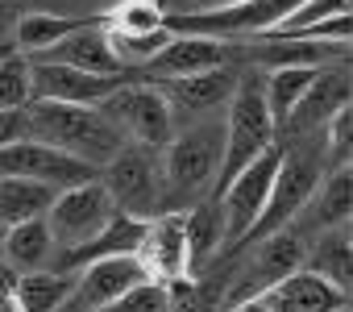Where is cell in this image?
I'll return each instance as SVG.
<instances>
[{
	"label": "cell",
	"instance_id": "obj_35",
	"mask_svg": "<svg viewBox=\"0 0 353 312\" xmlns=\"http://www.w3.org/2000/svg\"><path fill=\"white\" fill-rule=\"evenodd\" d=\"M0 312H21V308H17V300H13V295H0Z\"/></svg>",
	"mask_w": 353,
	"mask_h": 312
},
{
	"label": "cell",
	"instance_id": "obj_3",
	"mask_svg": "<svg viewBox=\"0 0 353 312\" xmlns=\"http://www.w3.org/2000/svg\"><path fill=\"white\" fill-rule=\"evenodd\" d=\"M225 150H221V171H216V184H212V196H221L254 159L274 146V121H270V108H266V92H262V71H245L237 75V88L225 104ZM208 196V200H212Z\"/></svg>",
	"mask_w": 353,
	"mask_h": 312
},
{
	"label": "cell",
	"instance_id": "obj_13",
	"mask_svg": "<svg viewBox=\"0 0 353 312\" xmlns=\"http://www.w3.org/2000/svg\"><path fill=\"white\" fill-rule=\"evenodd\" d=\"M137 266L150 283H174L188 279V242H183V213H158L145 221L141 242L133 250Z\"/></svg>",
	"mask_w": 353,
	"mask_h": 312
},
{
	"label": "cell",
	"instance_id": "obj_20",
	"mask_svg": "<svg viewBox=\"0 0 353 312\" xmlns=\"http://www.w3.org/2000/svg\"><path fill=\"white\" fill-rule=\"evenodd\" d=\"M303 271L328 283L332 291L349 295V275H353V229L336 225L303 242Z\"/></svg>",
	"mask_w": 353,
	"mask_h": 312
},
{
	"label": "cell",
	"instance_id": "obj_34",
	"mask_svg": "<svg viewBox=\"0 0 353 312\" xmlns=\"http://www.w3.org/2000/svg\"><path fill=\"white\" fill-rule=\"evenodd\" d=\"M183 5H188L192 13H200V9H221V5H237V0H183Z\"/></svg>",
	"mask_w": 353,
	"mask_h": 312
},
{
	"label": "cell",
	"instance_id": "obj_8",
	"mask_svg": "<svg viewBox=\"0 0 353 312\" xmlns=\"http://www.w3.org/2000/svg\"><path fill=\"white\" fill-rule=\"evenodd\" d=\"M0 175H13V179H34V184H46L50 192H67V188H79V184H92L100 179L96 167L71 159V154L38 142V137H21L13 146L0 150Z\"/></svg>",
	"mask_w": 353,
	"mask_h": 312
},
{
	"label": "cell",
	"instance_id": "obj_4",
	"mask_svg": "<svg viewBox=\"0 0 353 312\" xmlns=\"http://www.w3.org/2000/svg\"><path fill=\"white\" fill-rule=\"evenodd\" d=\"M324 171H328L324 150L312 146V137H295L291 146H279V171H274L270 196H266V204H262L254 229L241 237V246H254V242H262V237L287 229V225L299 217V208L312 200V192L320 188ZM241 246H237V250H241Z\"/></svg>",
	"mask_w": 353,
	"mask_h": 312
},
{
	"label": "cell",
	"instance_id": "obj_17",
	"mask_svg": "<svg viewBox=\"0 0 353 312\" xmlns=\"http://www.w3.org/2000/svg\"><path fill=\"white\" fill-rule=\"evenodd\" d=\"M349 213H353V167H332V171H324L320 188L312 192V200L299 208V217L287 229L307 242L324 229L349 225Z\"/></svg>",
	"mask_w": 353,
	"mask_h": 312
},
{
	"label": "cell",
	"instance_id": "obj_14",
	"mask_svg": "<svg viewBox=\"0 0 353 312\" xmlns=\"http://www.w3.org/2000/svg\"><path fill=\"white\" fill-rule=\"evenodd\" d=\"M133 71L125 75H88L63 63H46V59H30V92L34 100H59V104H100L108 92H117L121 84H129Z\"/></svg>",
	"mask_w": 353,
	"mask_h": 312
},
{
	"label": "cell",
	"instance_id": "obj_18",
	"mask_svg": "<svg viewBox=\"0 0 353 312\" xmlns=\"http://www.w3.org/2000/svg\"><path fill=\"white\" fill-rule=\"evenodd\" d=\"M183 242H188V279H204L225 258V217L216 200L183 208Z\"/></svg>",
	"mask_w": 353,
	"mask_h": 312
},
{
	"label": "cell",
	"instance_id": "obj_10",
	"mask_svg": "<svg viewBox=\"0 0 353 312\" xmlns=\"http://www.w3.org/2000/svg\"><path fill=\"white\" fill-rule=\"evenodd\" d=\"M158 92L166 96L170 104V117H174V129L183 125H196V121H212L225 113L233 88H237V71L225 63V67H212V71H200V75H179V79H154Z\"/></svg>",
	"mask_w": 353,
	"mask_h": 312
},
{
	"label": "cell",
	"instance_id": "obj_28",
	"mask_svg": "<svg viewBox=\"0 0 353 312\" xmlns=\"http://www.w3.org/2000/svg\"><path fill=\"white\" fill-rule=\"evenodd\" d=\"M108 34V30H104ZM170 42V30L162 26V30H150V34H108V46H112V59H117V67L121 71H145L154 59H158V50Z\"/></svg>",
	"mask_w": 353,
	"mask_h": 312
},
{
	"label": "cell",
	"instance_id": "obj_19",
	"mask_svg": "<svg viewBox=\"0 0 353 312\" xmlns=\"http://www.w3.org/2000/svg\"><path fill=\"white\" fill-rule=\"evenodd\" d=\"M225 63H229L225 42L204 38V34H170V42L145 67V75H154V79H179V75H200V71H212V67H225Z\"/></svg>",
	"mask_w": 353,
	"mask_h": 312
},
{
	"label": "cell",
	"instance_id": "obj_24",
	"mask_svg": "<svg viewBox=\"0 0 353 312\" xmlns=\"http://www.w3.org/2000/svg\"><path fill=\"white\" fill-rule=\"evenodd\" d=\"M96 17H63V13H26L17 21V50L26 59L34 55H46L50 46H59L63 38H71L75 30L92 26Z\"/></svg>",
	"mask_w": 353,
	"mask_h": 312
},
{
	"label": "cell",
	"instance_id": "obj_31",
	"mask_svg": "<svg viewBox=\"0 0 353 312\" xmlns=\"http://www.w3.org/2000/svg\"><path fill=\"white\" fill-rule=\"evenodd\" d=\"M100 312H170V300H166V287L162 283H133L125 295H117L112 304H104Z\"/></svg>",
	"mask_w": 353,
	"mask_h": 312
},
{
	"label": "cell",
	"instance_id": "obj_7",
	"mask_svg": "<svg viewBox=\"0 0 353 312\" xmlns=\"http://www.w3.org/2000/svg\"><path fill=\"white\" fill-rule=\"evenodd\" d=\"M104 121L133 146H145V150H162L170 137H174V117H170V104L166 96L158 92V84H145V79H129L121 84L117 92H108L100 104Z\"/></svg>",
	"mask_w": 353,
	"mask_h": 312
},
{
	"label": "cell",
	"instance_id": "obj_32",
	"mask_svg": "<svg viewBox=\"0 0 353 312\" xmlns=\"http://www.w3.org/2000/svg\"><path fill=\"white\" fill-rule=\"evenodd\" d=\"M26 137V108H0V150Z\"/></svg>",
	"mask_w": 353,
	"mask_h": 312
},
{
	"label": "cell",
	"instance_id": "obj_15",
	"mask_svg": "<svg viewBox=\"0 0 353 312\" xmlns=\"http://www.w3.org/2000/svg\"><path fill=\"white\" fill-rule=\"evenodd\" d=\"M345 104H353L349 59H345V63H328V67L316 71L312 88L299 96V104L291 108V117L283 121V129H287L291 137H312V133H320L324 121H328L336 108H345ZM283 129H279V133H283Z\"/></svg>",
	"mask_w": 353,
	"mask_h": 312
},
{
	"label": "cell",
	"instance_id": "obj_29",
	"mask_svg": "<svg viewBox=\"0 0 353 312\" xmlns=\"http://www.w3.org/2000/svg\"><path fill=\"white\" fill-rule=\"evenodd\" d=\"M30 100V59L21 50H0V108H26Z\"/></svg>",
	"mask_w": 353,
	"mask_h": 312
},
{
	"label": "cell",
	"instance_id": "obj_26",
	"mask_svg": "<svg viewBox=\"0 0 353 312\" xmlns=\"http://www.w3.org/2000/svg\"><path fill=\"white\" fill-rule=\"evenodd\" d=\"M67 295H71V275H59V271L17 275V287H13V300L21 312H59Z\"/></svg>",
	"mask_w": 353,
	"mask_h": 312
},
{
	"label": "cell",
	"instance_id": "obj_27",
	"mask_svg": "<svg viewBox=\"0 0 353 312\" xmlns=\"http://www.w3.org/2000/svg\"><path fill=\"white\" fill-rule=\"evenodd\" d=\"M166 9L158 0H117L108 13H100V26L108 34H150L166 26Z\"/></svg>",
	"mask_w": 353,
	"mask_h": 312
},
{
	"label": "cell",
	"instance_id": "obj_36",
	"mask_svg": "<svg viewBox=\"0 0 353 312\" xmlns=\"http://www.w3.org/2000/svg\"><path fill=\"white\" fill-rule=\"evenodd\" d=\"M0 258H5V225H0Z\"/></svg>",
	"mask_w": 353,
	"mask_h": 312
},
{
	"label": "cell",
	"instance_id": "obj_9",
	"mask_svg": "<svg viewBox=\"0 0 353 312\" xmlns=\"http://www.w3.org/2000/svg\"><path fill=\"white\" fill-rule=\"evenodd\" d=\"M112 217H117V208H112L108 192L100 188V179H92V184H79V188L59 192L42 221H46L54 246L67 250V246H83V242H92Z\"/></svg>",
	"mask_w": 353,
	"mask_h": 312
},
{
	"label": "cell",
	"instance_id": "obj_12",
	"mask_svg": "<svg viewBox=\"0 0 353 312\" xmlns=\"http://www.w3.org/2000/svg\"><path fill=\"white\" fill-rule=\"evenodd\" d=\"M141 279H145V271L137 266L133 254H117V258L88 262V266H79L71 275V295L63 300L59 312H100L104 304H112L117 295H125Z\"/></svg>",
	"mask_w": 353,
	"mask_h": 312
},
{
	"label": "cell",
	"instance_id": "obj_33",
	"mask_svg": "<svg viewBox=\"0 0 353 312\" xmlns=\"http://www.w3.org/2000/svg\"><path fill=\"white\" fill-rule=\"evenodd\" d=\"M13 287H17V271L0 258V295H13Z\"/></svg>",
	"mask_w": 353,
	"mask_h": 312
},
{
	"label": "cell",
	"instance_id": "obj_1",
	"mask_svg": "<svg viewBox=\"0 0 353 312\" xmlns=\"http://www.w3.org/2000/svg\"><path fill=\"white\" fill-rule=\"evenodd\" d=\"M221 150H225L221 117L174 129V137L158 150L162 213H183V208L212 196V184H216V171H221Z\"/></svg>",
	"mask_w": 353,
	"mask_h": 312
},
{
	"label": "cell",
	"instance_id": "obj_22",
	"mask_svg": "<svg viewBox=\"0 0 353 312\" xmlns=\"http://www.w3.org/2000/svg\"><path fill=\"white\" fill-rule=\"evenodd\" d=\"M345 59H349V46L303 42V38H262L258 71H274V67H328V63H345Z\"/></svg>",
	"mask_w": 353,
	"mask_h": 312
},
{
	"label": "cell",
	"instance_id": "obj_30",
	"mask_svg": "<svg viewBox=\"0 0 353 312\" xmlns=\"http://www.w3.org/2000/svg\"><path fill=\"white\" fill-rule=\"evenodd\" d=\"M320 150H324V163L332 167H349V154H353V104L336 108L324 129H320Z\"/></svg>",
	"mask_w": 353,
	"mask_h": 312
},
{
	"label": "cell",
	"instance_id": "obj_5",
	"mask_svg": "<svg viewBox=\"0 0 353 312\" xmlns=\"http://www.w3.org/2000/svg\"><path fill=\"white\" fill-rule=\"evenodd\" d=\"M303 266V237L291 233V229H279L254 246H241V262L229 271L225 279V291L216 300V312H229L254 295H262L266 287L283 283L287 275H295Z\"/></svg>",
	"mask_w": 353,
	"mask_h": 312
},
{
	"label": "cell",
	"instance_id": "obj_25",
	"mask_svg": "<svg viewBox=\"0 0 353 312\" xmlns=\"http://www.w3.org/2000/svg\"><path fill=\"white\" fill-rule=\"evenodd\" d=\"M59 192H50L46 184L34 179H13V175H0V225H21V221H38L46 217V208L54 204Z\"/></svg>",
	"mask_w": 353,
	"mask_h": 312
},
{
	"label": "cell",
	"instance_id": "obj_23",
	"mask_svg": "<svg viewBox=\"0 0 353 312\" xmlns=\"http://www.w3.org/2000/svg\"><path fill=\"white\" fill-rule=\"evenodd\" d=\"M54 237L46 229V221H21V225H9L5 229V262L17 271V275H30V271H50L54 262Z\"/></svg>",
	"mask_w": 353,
	"mask_h": 312
},
{
	"label": "cell",
	"instance_id": "obj_6",
	"mask_svg": "<svg viewBox=\"0 0 353 312\" xmlns=\"http://www.w3.org/2000/svg\"><path fill=\"white\" fill-rule=\"evenodd\" d=\"M100 188L108 192L112 208L133 221H150L162 213V171H158V150L125 142L112 159L100 167Z\"/></svg>",
	"mask_w": 353,
	"mask_h": 312
},
{
	"label": "cell",
	"instance_id": "obj_16",
	"mask_svg": "<svg viewBox=\"0 0 353 312\" xmlns=\"http://www.w3.org/2000/svg\"><path fill=\"white\" fill-rule=\"evenodd\" d=\"M229 312H349V295L332 291L328 283H320L316 275H307L299 266L283 283L266 287L262 295H254V300H245Z\"/></svg>",
	"mask_w": 353,
	"mask_h": 312
},
{
	"label": "cell",
	"instance_id": "obj_11",
	"mask_svg": "<svg viewBox=\"0 0 353 312\" xmlns=\"http://www.w3.org/2000/svg\"><path fill=\"white\" fill-rule=\"evenodd\" d=\"M274 171H279V146H270L262 159H254L221 196H212L221 204V217H225V250H237L241 237L254 229L266 196H270V184H274Z\"/></svg>",
	"mask_w": 353,
	"mask_h": 312
},
{
	"label": "cell",
	"instance_id": "obj_21",
	"mask_svg": "<svg viewBox=\"0 0 353 312\" xmlns=\"http://www.w3.org/2000/svg\"><path fill=\"white\" fill-rule=\"evenodd\" d=\"M34 59H46V63H63V67H75V71H88V75H125L112 59V46H108V34L100 26V17L83 30H75L71 38H63L59 46H50L46 55H34Z\"/></svg>",
	"mask_w": 353,
	"mask_h": 312
},
{
	"label": "cell",
	"instance_id": "obj_2",
	"mask_svg": "<svg viewBox=\"0 0 353 312\" xmlns=\"http://www.w3.org/2000/svg\"><path fill=\"white\" fill-rule=\"evenodd\" d=\"M26 137H38L96 171L125 146V137L104 121V113L96 104H59V100L26 104Z\"/></svg>",
	"mask_w": 353,
	"mask_h": 312
}]
</instances>
